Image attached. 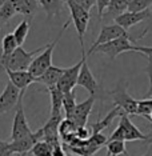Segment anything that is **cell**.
I'll use <instances>...</instances> for the list:
<instances>
[{"instance_id":"6da1fadb","label":"cell","mask_w":152,"mask_h":156,"mask_svg":"<svg viewBox=\"0 0 152 156\" xmlns=\"http://www.w3.org/2000/svg\"><path fill=\"white\" fill-rule=\"evenodd\" d=\"M108 140H124V141H136V140H143V141H150L152 140L151 135H146L137 128V127L131 122L128 113L122 112L120 113V120L116 127V129L112 132V135L108 137Z\"/></svg>"},{"instance_id":"7a4b0ae2","label":"cell","mask_w":152,"mask_h":156,"mask_svg":"<svg viewBox=\"0 0 152 156\" xmlns=\"http://www.w3.org/2000/svg\"><path fill=\"white\" fill-rule=\"evenodd\" d=\"M47 45L48 44H45L37 49H34V51H26L22 45H19L11 55H8L7 58L0 60V66H2L4 69L26 71V69L30 68L31 63L34 62V59L36 58V55L40 54Z\"/></svg>"},{"instance_id":"3957f363","label":"cell","mask_w":152,"mask_h":156,"mask_svg":"<svg viewBox=\"0 0 152 156\" xmlns=\"http://www.w3.org/2000/svg\"><path fill=\"white\" fill-rule=\"evenodd\" d=\"M147 31L148 30L144 31L139 37H132L131 35H127V36H122V37L115 39V40H111L108 43L100 44L99 47H96L94 52H100V54L108 55L111 60H115L119 55L124 54V52L135 51V43L147 34Z\"/></svg>"},{"instance_id":"277c9868","label":"cell","mask_w":152,"mask_h":156,"mask_svg":"<svg viewBox=\"0 0 152 156\" xmlns=\"http://www.w3.org/2000/svg\"><path fill=\"white\" fill-rule=\"evenodd\" d=\"M68 26H69V20L68 22H65L64 23V26H63V28H62V31L59 32V35L56 36V39L52 43H49L47 47H45L43 51L39 54L36 58L34 59V62L31 63V66H30V68H28V71H30L32 75L36 77L39 76H41L43 73L47 71L49 67L52 66V55H54V49H55V47H56V44L59 43V40L62 39V36H63V34H64V31L68 28Z\"/></svg>"},{"instance_id":"5b68a950","label":"cell","mask_w":152,"mask_h":156,"mask_svg":"<svg viewBox=\"0 0 152 156\" xmlns=\"http://www.w3.org/2000/svg\"><path fill=\"white\" fill-rule=\"evenodd\" d=\"M65 4L71 12V20H72L73 26H75V30L77 32V37H79L80 45H82V52H86L83 37L87 31L88 23H90V17H91L90 11L86 9L84 7L79 5L76 2H73V0H65Z\"/></svg>"},{"instance_id":"8992f818","label":"cell","mask_w":152,"mask_h":156,"mask_svg":"<svg viewBox=\"0 0 152 156\" xmlns=\"http://www.w3.org/2000/svg\"><path fill=\"white\" fill-rule=\"evenodd\" d=\"M109 96H111L112 103H114L115 107L122 108V111L128 113V115H136L139 100L133 99L128 94L125 81L120 80L118 83V86L115 87V90L109 92Z\"/></svg>"},{"instance_id":"52a82bcc","label":"cell","mask_w":152,"mask_h":156,"mask_svg":"<svg viewBox=\"0 0 152 156\" xmlns=\"http://www.w3.org/2000/svg\"><path fill=\"white\" fill-rule=\"evenodd\" d=\"M24 91L26 90H22L19 101H17V107H16L15 116H13L12 131H11V137H9V140L20 139V137H24V136H27V135L32 133V131H31V128H30V124H28V122H27L26 112H24V107H23Z\"/></svg>"},{"instance_id":"ba28073f","label":"cell","mask_w":152,"mask_h":156,"mask_svg":"<svg viewBox=\"0 0 152 156\" xmlns=\"http://www.w3.org/2000/svg\"><path fill=\"white\" fill-rule=\"evenodd\" d=\"M129 35L127 32L125 28H123L122 26H119L118 23H114V24H107V26H103L100 30V32L97 35V39L92 43L91 45L90 51H88L87 55H92L94 51L96 49V47H99L100 44H104V43H108L111 40H115L118 37H122V36H127Z\"/></svg>"},{"instance_id":"9c48e42d","label":"cell","mask_w":152,"mask_h":156,"mask_svg":"<svg viewBox=\"0 0 152 156\" xmlns=\"http://www.w3.org/2000/svg\"><path fill=\"white\" fill-rule=\"evenodd\" d=\"M87 54L83 52V59L80 60L79 63H76L75 66L69 67V68H65L64 72H63L62 77H60L59 83H58V87L62 90L63 92H69L72 91L73 88L77 86V79H79V73H80V69H82V66L84 63V59L87 58Z\"/></svg>"},{"instance_id":"30bf717a","label":"cell","mask_w":152,"mask_h":156,"mask_svg":"<svg viewBox=\"0 0 152 156\" xmlns=\"http://www.w3.org/2000/svg\"><path fill=\"white\" fill-rule=\"evenodd\" d=\"M20 94H22V90H19V88L9 80L8 83L5 84L3 92L0 94V113L11 111L15 105H17Z\"/></svg>"},{"instance_id":"8fae6325","label":"cell","mask_w":152,"mask_h":156,"mask_svg":"<svg viewBox=\"0 0 152 156\" xmlns=\"http://www.w3.org/2000/svg\"><path fill=\"white\" fill-rule=\"evenodd\" d=\"M95 100H96V96L90 95V98L86 99L84 101L77 103L75 109H73V112H72V115H71V118H68V119L72 120L77 127H86L88 116H90V113L94 108Z\"/></svg>"},{"instance_id":"7c38bea8","label":"cell","mask_w":152,"mask_h":156,"mask_svg":"<svg viewBox=\"0 0 152 156\" xmlns=\"http://www.w3.org/2000/svg\"><path fill=\"white\" fill-rule=\"evenodd\" d=\"M77 86L83 87L84 90H87L88 92H90V95H94V96H96V98H99V95H100L101 88L97 84L96 79L94 77L90 67H88V64H87V58L84 59L82 69H80L79 79H77Z\"/></svg>"},{"instance_id":"4fadbf2b","label":"cell","mask_w":152,"mask_h":156,"mask_svg":"<svg viewBox=\"0 0 152 156\" xmlns=\"http://www.w3.org/2000/svg\"><path fill=\"white\" fill-rule=\"evenodd\" d=\"M151 16H152V11H150V8L144 9V11H125L124 13H122V15L116 17L114 22L118 23L119 26H122L123 28H125V30H128V28L144 22Z\"/></svg>"},{"instance_id":"5bb4252c","label":"cell","mask_w":152,"mask_h":156,"mask_svg":"<svg viewBox=\"0 0 152 156\" xmlns=\"http://www.w3.org/2000/svg\"><path fill=\"white\" fill-rule=\"evenodd\" d=\"M40 139V135L36 131V132H32L31 135H27L24 137H20V139H15V140H9V147L13 151V154H27L34 148V145L37 143Z\"/></svg>"},{"instance_id":"9a60e30c","label":"cell","mask_w":152,"mask_h":156,"mask_svg":"<svg viewBox=\"0 0 152 156\" xmlns=\"http://www.w3.org/2000/svg\"><path fill=\"white\" fill-rule=\"evenodd\" d=\"M7 75H8L9 80L12 81L19 90H26L28 86H31L32 83H36V77L28 69L26 71H11L5 69Z\"/></svg>"},{"instance_id":"2e32d148","label":"cell","mask_w":152,"mask_h":156,"mask_svg":"<svg viewBox=\"0 0 152 156\" xmlns=\"http://www.w3.org/2000/svg\"><path fill=\"white\" fill-rule=\"evenodd\" d=\"M131 2L132 0H111L103 15L104 20H115L119 15L128 11Z\"/></svg>"},{"instance_id":"e0dca14e","label":"cell","mask_w":152,"mask_h":156,"mask_svg":"<svg viewBox=\"0 0 152 156\" xmlns=\"http://www.w3.org/2000/svg\"><path fill=\"white\" fill-rule=\"evenodd\" d=\"M65 68H62V67H55V66H51L49 68L45 71L41 76H39L36 79V83H41L44 84L47 88L49 87H54V86H58L60 77H62L63 72H64Z\"/></svg>"},{"instance_id":"ac0fdd59","label":"cell","mask_w":152,"mask_h":156,"mask_svg":"<svg viewBox=\"0 0 152 156\" xmlns=\"http://www.w3.org/2000/svg\"><path fill=\"white\" fill-rule=\"evenodd\" d=\"M12 2L15 4L16 12L19 15L26 16L30 20H32V17L39 9V5H40L37 0H12Z\"/></svg>"},{"instance_id":"d6986e66","label":"cell","mask_w":152,"mask_h":156,"mask_svg":"<svg viewBox=\"0 0 152 156\" xmlns=\"http://www.w3.org/2000/svg\"><path fill=\"white\" fill-rule=\"evenodd\" d=\"M49 92V99H51V115H62L63 109V99H64V92L58 86L47 88Z\"/></svg>"},{"instance_id":"ffe728a7","label":"cell","mask_w":152,"mask_h":156,"mask_svg":"<svg viewBox=\"0 0 152 156\" xmlns=\"http://www.w3.org/2000/svg\"><path fill=\"white\" fill-rule=\"evenodd\" d=\"M37 2L44 9L48 19L52 16H58L63 9V0H37Z\"/></svg>"},{"instance_id":"44dd1931","label":"cell","mask_w":152,"mask_h":156,"mask_svg":"<svg viewBox=\"0 0 152 156\" xmlns=\"http://www.w3.org/2000/svg\"><path fill=\"white\" fill-rule=\"evenodd\" d=\"M30 28H31V20L30 19H24L22 20L19 24L16 26V28L13 30V36H15L16 41L19 45H23L24 41H26V39L28 36V34H30Z\"/></svg>"},{"instance_id":"7402d4cb","label":"cell","mask_w":152,"mask_h":156,"mask_svg":"<svg viewBox=\"0 0 152 156\" xmlns=\"http://www.w3.org/2000/svg\"><path fill=\"white\" fill-rule=\"evenodd\" d=\"M122 108L119 107H115L114 109H112L111 112L108 113L107 116L103 119V120H99V122H96L92 126V131H91V133H96V132H101L104 128H107V127L109 126V124L112 123V120H114L116 116H120V113H122Z\"/></svg>"},{"instance_id":"603a6c76","label":"cell","mask_w":152,"mask_h":156,"mask_svg":"<svg viewBox=\"0 0 152 156\" xmlns=\"http://www.w3.org/2000/svg\"><path fill=\"white\" fill-rule=\"evenodd\" d=\"M19 47L13 34H7L2 40V55H0V60L7 58L8 55H11L15 49Z\"/></svg>"},{"instance_id":"cb8c5ba5","label":"cell","mask_w":152,"mask_h":156,"mask_svg":"<svg viewBox=\"0 0 152 156\" xmlns=\"http://www.w3.org/2000/svg\"><path fill=\"white\" fill-rule=\"evenodd\" d=\"M105 147H107V156H128L124 140H108Z\"/></svg>"},{"instance_id":"d4e9b609","label":"cell","mask_w":152,"mask_h":156,"mask_svg":"<svg viewBox=\"0 0 152 156\" xmlns=\"http://www.w3.org/2000/svg\"><path fill=\"white\" fill-rule=\"evenodd\" d=\"M16 8H15V4H13L12 0H8L4 5L0 9V30L5 26L9 20L12 19L13 16L16 15Z\"/></svg>"},{"instance_id":"484cf974","label":"cell","mask_w":152,"mask_h":156,"mask_svg":"<svg viewBox=\"0 0 152 156\" xmlns=\"http://www.w3.org/2000/svg\"><path fill=\"white\" fill-rule=\"evenodd\" d=\"M76 94L75 91H69L64 94V99H63V111H64V118H71L73 109L76 107Z\"/></svg>"},{"instance_id":"4316f807","label":"cell","mask_w":152,"mask_h":156,"mask_svg":"<svg viewBox=\"0 0 152 156\" xmlns=\"http://www.w3.org/2000/svg\"><path fill=\"white\" fill-rule=\"evenodd\" d=\"M31 152L34 156H54V147L47 140H39Z\"/></svg>"},{"instance_id":"83f0119b","label":"cell","mask_w":152,"mask_h":156,"mask_svg":"<svg viewBox=\"0 0 152 156\" xmlns=\"http://www.w3.org/2000/svg\"><path fill=\"white\" fill-rule=\"evenodd\" d=\"M152 113V100L151 99H141L137 104V112L136 115L144 116V118H150Z\"/></svg>"},{"instance_id":"f1b7e54d","label":"cell","mask_w":152,"mask_h":156,"mask_svg":"<svg viewBox=\"0 0 152 156\" xmlns=\"http://www.w3.org/2000/svg\"><path fill=\"white\" fill-rule=\"evenodd\" d=\"M152 5V0H132L128 11H144Z\"/></svg>"},{"instance_id":"f546056e","label":"cell","mask_w":152,"mask_h":156,"mask_svg":"<svg viewBox=\"0 0 152 156\" xmlns=\"http://www.w3.org/2000/svg\"><path fill=\"white\" fill-rule=\"evenodd\" d=\"M148 66H147V75L150 77V88H148L147 94L143 96V99H152V56H147Z\"/></svg>"},{"instance_id":"4dcf8cb0","label":"cell","mask_w":152,"mask_h":156,"mask_svg":"<svg viewBox=\"0 0 152 156\" xmlns=\"http://www.w3.org/2000/svg\"><path fill=\"white\" fill-rule=\"evenodd\" d=\"M96 2V8H97V16H99V20H103V15L107 9V7L109 4L111 0H95Z\"/></svg>"},{"instance_id":"1f68e13d","label":"cell","mask_w":152,"mask_h":156,"mask_svg":"<svg viewBox=\"0 0 152 156\" xmlns=\"http://www.w3.org/2000/svg\"><path fill=\"white\" fill-rule=\"evenodd\" d=\"M13 151L9 147V141L0 140V156H12Z\"/></svg>"},{"instance_id":"d6a6232c","label":"cell","mask_w":152,"mask_h":156,"mask_svg":"<svg viewBox=\"0 0 152 156\" xmlns=\"http://www.w3.org/2000/svg\"><path fill=\"white\" fill-rule=\"evenodd\" d=\"M73 2H76L79 5L84 7V8L88 9V11H90L94 5H96V2H95V0H73Z\"/></svg>"},{"instance_id":"836d02e7","label":"cell","mask_w":152,"mask_h":156,"mask_svg":"<svg viewBox=\"0 0 152 156\" xmlns=\"http://www.w3.org/2000/svg\"><path fill=\"white\" fill-rule=\"evenodd\" d=\"M54 156H67L64 150H63V147H62V143L54 145Z\"/></svg>"},{"instance_id":"e575fe53","label":"cell","mask_w":152,"mask_h":156,"mask_svg":"<svg viewBox=\"0 0 152 156\" xmlns=\"http://www.w3.org/2000/svg\"><path fill=\"white\" fill-rule=\"evenodd\" d=\"M148 154H150V156H152V140L150 141V148H148Z\"/></svg>"},{"instance_id":"d590c367","label":"cell","mask_w":152,"mask_h":156,"mask_svg":"<svg viewBox=\"0 0 152 156\" xmlns=\"http://www.w3.org/2000/svg\"><path fill=\"white\" fill-rule=\"evenodd\" d=\"M7 2H8V0H0V9H2V7H3V5H4V4H5V3H7Z\"/></svg>"},{"instance_id":"8d00e7d4","label":"cell","mask_w":152,"mask_h":156,"mask_svg":"<svg viewBox=\"0 0 152 156\" xmlns=\"http://www.w3.org/2000/svg\"><path fill=\"white\" fill-rule=\"evenodd\" d=\"M148 120H150V122L152 123V113H151V116H150V118H148Z\"/></svg>"},{"instance_id":"74e56055","label":"cell","mask_w":152,"mask_h":156,"mask_svg":"<svg viewBox=\"0 0 152 156\" xmlns=\"http://www.w3.org/2000/svg\"><path fill=\"white\" fill-rule=\"evenodd\" d=\"M144 156H150V154H148V152H147V154H146V155H144Z\"/></svg>"},{"instance_id":"f35d334b","label":"cell","mask_w":152,"mask_h":156,"mask_svg":"<svg viewBox=\"0 0 152 156\" xmlns=\"http://www.w3.org/2000/svg\"><path fill=\"white\" fill-rule=\"evenodd\" d=\"M26 155H27V154H22V155H20V156H26Z\"/></svg>"}]
</instances>
